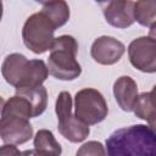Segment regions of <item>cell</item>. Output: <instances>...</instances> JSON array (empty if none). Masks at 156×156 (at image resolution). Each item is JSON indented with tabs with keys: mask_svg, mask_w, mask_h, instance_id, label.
<instances>
[{
	"mask_svg": "<svg viewBox=\"0 0 156 156\" xmlns=\"http://www.w3.org/2000/svg\"><path fill=\"white\" fill-rule=\"evenodd\" d=\"M132 111L136 117L146 121L150 126L155 127V104H154V89L147 93L138 94Z\"/></svg>",
	"mask_w": 156,
	"mask_h": 156,
	"instance_id": "cell-14",
	"label": "cell"
},
{
	"mask_svg": "<svg viewBox=\"0 0 156 156\" xmlns=\"http://www.w3.org/2000/svg\"><path fill=\"white\" fill-rule=\"evenodd\" d=\"M156 134L152 126L134 124L115 130L106 139L110 156H154Z\"/></svg>",
	"mask_w": 156,
	"mask_h": 156,
	"instance_id": "cell-1",
	"label": "cell"
},
{
	"mask_svg": "<svg viewBox=\"0 0 156 156\" xmlns=\"http://www.w3.org/2000/svg\"><path fill=\"white\" fill-rule=\"evenodd\" d=\"M55 112L57 115V129L60 134L71 143L84 141L89 133V126L72 113V96L68 91H61L56 99Z\"/></svg>",
	"mask_w": 156,
	"mask_h": 156,
	"instance_id": "cell-6",
	"label": "cell"
},
{
	"mask_svg": "<svg viewBox=\"0 0 156 156\" xmlns=\"http://www.w3.org/2000/svg\"><path fill=\"white\" fill-rule=\"evenodd\" d=\"M34 151H24V154L37 155H61L62 149L60 143L55 139L54 134L49 129H39L33 140Z\"/></svg>",
	"mask_w": 156,
	"mask_h": 156,
	"instance_id": "cell-12",
	"label": "cell"
},
{
	"mask_svg": "<svg viewBox=\"0 0 156 156\" xmlns=\"http://www.w3.org/2000/svg\"><path fill=\"white\" fill-rule=\"evenodd\" d=\"M78 43L72 35H60L55 38L50 55L48 57L49 74L60 80H73L82 73V67L77 61Z\"/></svg>",
	"mask_w": 156,
	"mask_h": 156,
	"instance_id": "cell-4",
	"label": "cell"
},
{
	"mask_svg": "<svg viewBox=\"0 0 156 156\" xmlns=\"http://www.w3.org/2000/svg\"><path fill=\"white\" fill-rule=\"evenodd\" d=\"M1 74L13 88H30L43 85L49 71L43 60H28L24 55L13 52L5 57Z\"/></svg>",
	"mask_w": 156,
	"mask_h": 156,
	"instance_id": "cell-3",
	"label": "cell"
},
{
	"mask_svg": "<svg viewBox=\"0 0 156 156\" xmlns=\"http://www.w3.org/2000/svg\"><path fill=\"white\" fill-rule=\"evenodd\" d=\"M34 1H37V2H39V4H46V2H49V1H51V0H34Z\"/></svg>",
	"mask_w": 156,
	"mask_h": 156,
	"instance_id": "cell-21",
	"label": "cell"
},
{
	"mask_svg": "<svg viewBox=\"0 0 156 156\" xmlns=\"http://www.w3.org/2000/svg\"><path fill=\"white\" fill-rule=\"evenodd\" d=\"M32 107L26 98L16 94L5 101L0 118V138L4 143L21 145L33 136V127L29 123Z\"/></svg>",
	"mask_w": 156,
	"mask_h": 156,
	"instance_id": "cell-2",
	"label": "cell"
},
{
	"mask_svg": "<svg viewBox=\"0 0 156 156\" xmlns=\"http://www.w3.org/2000/svg\"><path fill=\"white\" fill-rule=\"evenodd\" d=\"M56 27L40 11L30 15L22 28V39L24 45L34 54H44L50 50L55 37Z\"/></svg>",
	"mask_w": 156,
	"mask_h": 156,
	"instance_id": "cell-5",
	"label": "cell"
},
{
	"mask_svg": "<svg viewBox=\"0 0 156 156\" xmlns=\"http://www.w3.org/2000/svg\"><path fill=\"white\" fill-rule=\"evenodd\" d=\"M2 18V0H0V21Z\"/></svg>",
	"mask_w": 156,
	"mask_h": 156,
	"instance_id": "cell-20",
	"label": "cell"
},
{
	"mask_svg": "<svg viewBox=\"0 0 156 156\" xmlns=\"http://www.w3.org/2000/svg\"><path fill=\"white\" fill-rule=\"evenodd\" d=\"M126 51V46L122 41L117 40L113 37L102 35L94 40L90 49V55L95 62L111 66L121 60Z\"/></svg>",
	"mask_w": 156,
	"mask_h": 156,
	"instance_id": "cell-9",
	"label": "cell"
},
{
	"mask_svg": "<svg viewBox=\"0 0 156 156\" xmlns=\"http://www.w3.org/2000/svg\"><path fill=\"white\" fill-rule=\"evenodd\" d=\"M95 1H96V0H95Z\"/></svg>",
	"mask_w": 156,
	"mask_h": 156,
	"instance_id": "cell-22",
	"label": "cell"
},
{
	"mask_svg": "<svg viewBox=\"0 0 156 156\" xmlns=\"http://www.w3.org/2000/svg\"><path fill=\"white\" fill-rule=\"evenodd\" d=\"M108 113L104 95L94 88H84L74 96V115L88 126L102 122Z\"/></svg>",
	"mask_w": 156,
	"mask_h": 156,
	"instance_id": "cell-7",
	"label": "cell"
},
{
	"mask_svg": "<svg viewBox=\"0 0 156 156\" xmlns=\"http://www.w3.org/2000/svg\"><path fill=\"white\" fill-rule=\"evenodd\" d=\"M16 94L27 99L32 107L33 118L40 116L48 106V91L43 85L30 88H17Z\"/></svg>",
	"mask_w": 156,
	"mask_h": 156,
	"instance_id": "cell-13",
	"label": "cell"
},
{
	"mask_svg": "<svg viewBox=\"0 0 156 156\" xmlns=\"http://www.w3.org/2000/svg\"><path fill=\"white\" fill-rule=\"evenodd\" d=\"M106 22L115 28H128L134 20V2L132 0H110L101 5Z\"/></svg>",
	"mask_w": 156,
	"mask_h": 156,
	"instance_id": "cell-10",
	"label": "cell"
},
{
	"mask_svg": "<svg viewBox=\"0 0 156 156\" xmlns=\"http://www.w3.org/2000/svg\"><path fill=\"white\" fill-rule=\"evenodd\" d=\"M41 12L54 23L56 28H60L69 20V7L65 0H51L43 5Z\"/></svg>",
	"mask_w": 156,
	"mask_h": 156,
	"instance_id": "cell-15",
	"label": "cell"
},
{
	"mask_svg": "<svg viewBox=\"0 0 156 156\" xmlns=\"http://www.w3.org/2000/svg\"><path fill=\"white\" fill-rule=\"evenodd\" d=\"M132 66L145 73L156 72V40L154 35L139 37L128 46Z\"/></svg>",
	"mask_w": 156,
	"mask_h": 156,
	"instance_id": "cell-8",
	"label": "cell"
},
{
	"mask_svg": "<svg viewBox=\"0 0 156 156\" xmlns=\"http://www.w3.org/2000/svg\"><path fill=\"white\" fill-rule=\"evenodd\" d=\"M113 95L121 110L124 112H130L138 96V85L135 80L129 76L117 78L113 84Z\"/></svg>",
	"mask_w": 156,
	"mask_h": 156,
	"instance_id": "cell-11",
	"label": "cell"
},
{
	"mask_svg": "<svg viewBox=\"0 0 156 156\" xmlns=\"http://www.w3.org/2000/svg\"><path fill=\"white\" fill-rule=\"evenodd\" d=\"M134 20L143 27L155 29L156 0H136L134 2Z\"/></svg>",
	"mask_w": 156,
	"mask_h": 156,
	"instance_id": "cell-16",
	"label": "cell"
},
{
	"mask_svg": "<svg viewBox=\"0 0 156 156\" xmlns=\"http://www.w3.org/2000/svg\"><path fill=\"white\" fill-rule=\"evenodd\" d=\"M106 150L104 149L102 144L99 141H88L80 146L77 151V155H105Z\"/></svg>",
	"mask_w": 156,
	"mask_h": 156,
	"instance_id": "cell-17",
	"label": "cell"
},
{
	"mask_svg": "<svg viewBox=\"0 0 156 156\" xmlns=\"http://www.w3.org/2000/svg\"><path fill=\"white\" fill-rule=\"evenodd\" d=\"M4 105H5V100L0 96V118H1V113H2V108H4Z\"/></svg>",
	"mask_w": 156,
	"mask_h": 156,
	"instance_id": "cell-19",
	"label": "cell"
},
{
	"mask_svg": "<svg viewBox=\"0 0 156 156\" xmlns=\"http://www.w3.org/2000/svg\"><path fill=\"white\" fill-rule=\"evenodd\" d=\"M18 154H21V151L16 147V145L5 143V145L0 146V155H18Z\"/></svg>",
	"mask_w": 156,
	"mask_h": 156,
	"instance_id": "cell-18",
	"label": "cell"
}]
</instances>
